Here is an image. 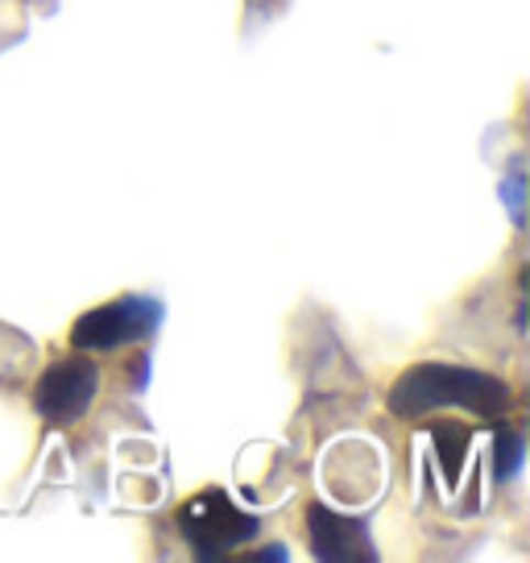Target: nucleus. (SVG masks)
<instances>
[{
  "label": "nucleus",
  "mask_w": 530,
  "mask_h": 563,
  "mask_svg": "<svg viewBox=\"0 0 530 563\" xmlns=\"http://www.w3.org/2000/svg\"><path fill=\"white\" fill-rule=\"evenodd\" d=\"M389 415L398 419H423L440 406H464L481 419H501L510 410V389L501 377L481 369H460V365H415L394 386H389Z\"/></svg>",
  "instance_id": "nucleus-1"
},
{
  "label": "nucleus",
  "mask_w": 530,
  "mask_h": 563,
  "mask_svg": "<svg viewBox=\"0 0 530 563\" xmlns=\"http://www.w3.org/2000/svg\"><path fill=\"white\" fill-rule=\"evenodd\" d=\"M178 530L199 560H224L257 534V518L236 510V501L224 489H208L178 510Z\"/></svg>",
  "instance_id": "nucleus-2"
},
{
  "label": "nucleus",
  "mask_w": 530,
  "mask_h": 563,
  "mask_svg": "<svg viewBox=\"0 0 530 563\" xmlns=\"http://www.w3.org/2000/svg\"><path fill=\"white\" fill-rule=\"evenodd\" d=\"M100 386V373L88 356H71V361H58L42 373V382L34 389V410L54 427H67V422L84 419V410L96 398Z\"/></svg>",
  "instance_id": "nucleus-3"
},
{
  "label": "nucleus",
  "mask_w": 530,
  "mask_h": 563,
  "mask_svg": "<svg viewBox=\"0 0 530 563\" xmlns=\"http://www.w3.org/2000/svg\"><path fill=\"white\" fill-rule=\"evenodd\" d=\"M158 323V302L150 299H121L108 302V307H96L71 328V344L84 352H108L121 349L124 340H142L150 328Z\"/></svg>",
  "instance_id": "nucleus-4"
},
{
  "label": "nucleus",
  "mask_w": 530,
  "mask_h": 563,
  "mask_svg": "<svg viewBox=\"0 0 530 563\" xmlns=\"http://www.w3.org/2000/svg\"><path fill=\"white\" fill-rule=\"evenodd\" d=\"M307 530H311V547H316L319 560H336V563H361L373 560L377 551L369 543V530L356 518L328 510V506H311L307 510Z\"/></svg>",
  "instance_id": "nucleus-5"
},
{
  "label": "nucleus",
  "mask_w": 530,
  "mask_h": 563,
  "mask_svg": "<svg viewBox=\"0 0 530 563\" xmlns=\"http://www.w3.org/2000/svg\"><path fill=\"white\" fill-rule=\"evenodd\" d=\"M431 443H435V452H440L448 481H456L460 460L468 452V431H464V422H452V419L435 422V427H431Z\"/></svg>",
  "instance_id": "nucleus-6"
},
{
  "label": "nucleus",
  "mask_w": 530,
  "mask_h": 563,
  "mask_svg": "<svg viewBox=\"0 0 530 563\" xmlns=\"http://www.w3.org/2000/svg\"><path fill=\"white\" fill-rule=\"evenodd\" d=\"M522 456H527V443L518 431H497L494 435V468H497V481H510L518 468H522Z\"/></svg>",
  "instance_id": "nucleus-7"
}]
</instances>
